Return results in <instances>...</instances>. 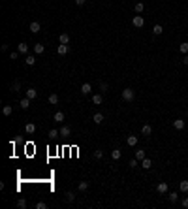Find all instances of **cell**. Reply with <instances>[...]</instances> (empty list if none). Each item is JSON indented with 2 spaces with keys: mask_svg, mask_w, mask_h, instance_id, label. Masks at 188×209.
<instances>
[{
  "mask_svg": "<svg viewBox=\"0 0 188 209\" xmlns=\"http://www.w3.org/2000/svg\"><path fill=\"white\" fill-rule=\"evenodd\" d=\"M17 207H19V209H27V200H25V198L17 200Z\"/></svg>",
  "mask_w": 188,
  "mask_h": 209,
  "instance_id": "32",
  "label": "cell"
},
{
  "mask_svg": "<svg viewBox=\"0 0 188 209\" xmlns=\"http://www.w3.org/2000/svg\"><path fill=\"white\" fill-rule=\"evenodd\" d=\"M177 198H179V196H177V192H169V194H167V200H169L171 204H175V202H177Z\"/></svg>",
  "mask_w": 188,
  "mask_h": 209,
  "instance_id": "31",
  "label": "cell"
},
{
  "mask_svg": "<svg viewBox=\"0 0 188 209\" xmlns=\"http://www.w3.org/2000/svg\"><path fill=\"white\" fill-rule=\"evenodd\" d=\"M94 158H96V160H102V158H103V151H102V149L94 151Z\"/></svg>",
  "mask_w": 188,
  "mask_h": 209,
  "instance_id": "34",
  "label": "cell"
},
{
  "mask_svg": "<svg viewBox=\"0 0 188 209\" xmlns=\"http://www.w3.org/2000/svg\"><path fill=\"white\" fill-rule=\"evenodd\" d=\"M49 104H58V94H49Z\"/></svg>",
  "mask_w": 188,
  "mask_h": 209,
  "instance_id": "33",
  "label": "cell"
},
{
  "mask_svg": "<svg viewBox=\"0 0 188 209\" xmlns=\"http://www.w3.org/2000/svg\"><path fill=\"white\" fill-rule=\"evenodd\" d=\"M2 113H4L6 117H9V115L13 113V108H11V106H4V108H2Z\"/></svg>",
  "mask_w": 188,
  "mask_h": 209,
  "instance_id": "23",
  "label": "cell"
},
{
  "mask_svg": "<svg viewBox=\"0 0 188 209\" xmlns=\"http://www.w3.org/2000/svg\"><path fill=\"white\" fill-rule=\"evenodd\" d=\"M87 188H89V181H81V183H79V190L85 192Z\"/></svg>",
  "mask_w": 188,
  "mask_h": 209,
  "instance_id": "35",
  "label": "cell"
},
{
  "mask_svg": "<svg viewBox=\"0 0 188 209\" xmlns=\"http://www.w3.org/2000/svg\"><path fill=\"white\" fill-rule=\"evenodd\" d=\"M141 134H143V136H151L152 134V126L151 124H143V126H141Z\"/></svg>",
  "mask_w": 188,
  "mask_h": 209,
  "instance_id": "7",
  "label": "cell"
},
{
  "mask_svg": "<svg viewBox=\"0 0 188 209\" xmlns=\"http://www.w3.org/2000/svg\"><path fill=\"white\" fill-rule=\"evenodd\" d=\"M179 190L181 192H188V179H184V181L179 183Z\"/></svg>",
  "mask_w": 188,
  "mask_h": 209,
  "instance_id": "20",
  "label": "cell"
},
{
  "mask_svg": "<svg viewBox=\"0 0 188 209\" xmlns=\"http://www.w3.org/2000/svg\"><path fill=\"white\" fill-rule=\"evenodd\" d=\"M183 64H186V66H188V55H184V57H183Z\"/></svg>",
  "mask_w": 188,
  "mask_h": 209,
  "instance_id": "41",
  "label": "cell"
},
{
  "mask_svg": "<svg viewBox=\"0 0 188 209\" xmlns=\"http://www.w3.org/2000/svg\"><path fill=\"white\" fill-rule=\"evenodd\" d=\"M145 156H147L145 155V149H135V158L137 160H143Z\"/></svg>",
  "mask_w": 188,
  "mask_h": 209,
  "instance_id": "22",
  "label": "cell"
},
{
  "mask_svg": "<svg viewBox=\"0 0 188 209\" xmlns=\"http://www.w3.org/2000/svg\"><path fill=\"white\" fill-rule=\"evenodd\" d=\"M58 41H60V43H64V45H68V43H70V36L64 32V34H60V36H58Z\"/></svg>",
  "mask_w": 188,
  "mask_h": 209,
  "instance_id": "14",
  "label": "cell"
},
{
  "mask_svg": "<svg viewBox=\"0 0 188 209\" xmlns=\"http://www.w3.org/2000/svg\"><path fill=\"white\" fill-rule=\"evenodd\" d=\"M92 104L94 106H100V104H102V94H94L92 96Z\"/></svg>",
  "mask_w": 188,
  "mask_h": 209,
  "instance_id": "29",
  "label": "cell"
},
{
  "mask_svg": "<svg viewBox=\"0 0 188 209\" xmlns=\"http://www.w3.org/2000/svg\"><path fill=\"white\" fill-rule=\"evenodd\" d=\"M25 132H27V134H34V132H36V124L34 123H27L25 124Z\"/></svg>",
  "mask_w": 188,
  "mask_h": 209,
  "instance_id": "6",
  "label": "cell"
},
{
  "mask_svg": "<svg viewBox=\"0 0 188 209\" xmlns=\"http://www.w3.org/2000/svg\"><path fill=\"white\" fill-rule=\"evenodd\" d=\"M40 30H41V25L38 23V21H32V23H30V32H32V34H38Z\"/></svg>",
  "mask_w": 188,
  "mask_h": 209,
  "instance_id": "4",
  "label": "cell"
},
{
  "mask_svg": "<svg viewBox=\"0 0 188 209\" xmlns=\"http://www.w3.org/2000/svg\"><path fill=\"white\" fill-rule=\"evenodd\" d=\"M81 92H83V94H90V92H92V85H90V83H83V85H81Z\"/></svg>",
  "mask_w": 188,
  "mask_h": 209,
  "instance_id": "5",
  "label": "cell"
},
{
  "mask_svg": "<svg viewBox=\"0 0 188 209\" xmlns=\"http://www.w3.org/2000/svg\"><path fill=\"white\" fill-rule=\"evenodd\" d=\"M132 25H134L135 28H141L145 25V19L141 17V15H134V17H132Z\"/></svg>",
  "mask_w": 188,
  "mask_h": 209,
  "instance_id": "2",
  "label": "cell"
},
{
  "mask_svg": "<svg viewBox=\"0 0 188 209\" xmlns=\"http://www.w3.org/2000/svg\"><path fill=\"white\" fill-rule=\"evenodd\" d=\"M11 91H13V92H19V91H21V83H19V81H15L13 85H11Z\"/></svg>",
  "mask_w": 188,
  "mask_h": 209,
  "instance_id": "36",
  "label": "cell"
},
{
  "mask_svg": "<svg viewBox=\"0 0 188 209\" xmlns=\"http://www.w3.org/2000/svg\"><path fill=\"white\" fill-rule=\"evenodd\" d=\"M25 62H27V66H34V64H36V57H32V55H28L27 59H25Z\"/></svg>",
  "mask_w": 188,
  "mask_h": 209,
  "instance_id": "24",
  "label": "cell"
},
{
  "mask_svg": "<svg viewBox=\"0 0 188 209\" xmlns=\"http://www.w3.org/2000/svg\"><path fill=\"white\" fill-rule=\"evenodd\" d=\"M184 126H186V121H183V119L173 121V128H175V130H184Z\"/></svg>",
  "mask_w": 188,
  "mask_h": 209,
  "instance_id": "3",
  "label": "cell"
},
{
  "mask_svg": "<svg viewBox=\"0 0 188 209\" xmlns=\"http://www.w3.org/2000/svg\"><path fill=\"white\" fill-rule=\"evenodd\" d=\"M156 190L160 192V194H166V192H167V183H158V185H156Z\"/></svg>",
  "mask_w": 188,
  "mask_h": 209,
  "instance_id": "11",
  "label": "cell"
},
{
  "mask_svg": "<svg viewBox=\"0 0 188 209\" xmlns=\"http://www.w3.org/2000/svg\"><path fill=\"white\" fill-rule=\"evenodd\" d=\"M70 134H72V128H70V126H66V124H64V126L60 128V136H62V138H68V136H70Z\"/></svg>",
  "mask_w": 188,
  "mask_h": 209,
  "instance_id": "10",
  "label": "cell"
},
{
  "mask_svg": "<svg viewBox=\"0 0 188 209\" xmlns=\"http://www.w3.org/2000/svg\"><path fill=\"white\" fill-rule=\"evenodd\" d=\"M19 51H11V53H9V60H15V59H19Z\"/></svg>",
  "mask_w": 188,
  "mask_h": 209,
  "instance_id": "37",
  "label": "cell"
},
{
  "mask_svg": "<svg viewBox=\"0 0 188 209\" xmlns=\"http://www.w3.org/2000/svg\"><path fill=\"white\" fill-rule=\"evenodd\" d=\"M38 96V91L36 89H27V98H30V100H34Z\"/></svg>",
  "mask_w": 188,
  "mask_h": 209,
  "instance_id": "15",
  "label": "cell"
},
{
  "mask_svg": "<svg viewBox=\"0 0 188 209\" xmlns=\"http://www.w3.org/2000/svg\"><path fill=\"white\" fill-rule=\"evenodd\" d=\"M103 119H105V117H103V113H94V115H92V121H94L96 124H102Z\"/></svg>",
  "mask_w": 188,
  "mask_h": 209,
  "instance_id": "9",
  "label": "cell"
},
{
  "mask_svg": "<svg viewBox=\"0 0 188 209\" xmlns=\"http://www.w3.org/2000/svg\"><path fill=\"white\" fill-rule=\"evenodd\" d=\"M186 119H188V113H186Z\"/></svg>",
  "mask_w": 188,
  "mask_h": 209,
  "instance_id": "44",
  "label": "cell"
},
{
  "mask_svg": "<svg viewBox=\"0 0 188 209\" xmlns=\"http://www.w3.org/2000/svg\"><path fill=\"white\" fill-rule=\"evenodd\" d=\"M141 168H145V170H151V168H152V160L145 156V158L141 160Z\"/></svg>",
  "mask_w": 188,
  "mask_h": 209,
  "instance_id": "8",
  "label": "cell"
},
{
  "mask_svg": "<svg viewBox=\"0 0 188 209\" xmlns=\"http://www.w3.org/2000/svg\"><path fill=\"white\" fill-rule=\"evenodd\" d=\"M19 106H21V109H28L30 108V98H23V100L19 102Z\"/></svg>",
  "mask_w": 188,
  "mask_h": 209,
  "instance_id": "16",
  "label": "cell"
},
{
  "mask_svg": "<svg viewBox=\"0 0 188 209\" xmlns=\"http://www.w3.org/2000/svg\"><path fill=\"white\" fill-rule=\"evenodd\" d=\"M47 207V204H43V202H38L36 204V209H45Z\"/></svg>",
  "mask_w": 188,
  "mask_h": 209,
  "instance_id": "40",
  "label": "cell"
},
{
  "mask_svg": "<svg viewBox=\"0 0 188 209\" xmlns=\"http://www.w3.org/2000/svg\"><path fill=\"white\" fill-rule=\"evenodd\" d=\"M121 156H122V151H121V149H113V151H111V158H113V160H119Z\"/></svg>",
  "mask_w": 188,
  "mask_h": 209,
  "instance_id": "17",
  "label": "cell"
},
{
  "mask_svg": "<svg viewBox=\"0 0 188 209\" xmlns=\"http://www.w3.org/2000/svg\"><path fill=\"white\" fill-rule=\"evenodd\" d=\"M57 53H58V55H66V53H68V45H64V43L57 45Z\"/></svg>",
  "mask_w": 188,
  "mask_h": 209,
  "instance_id": "19",
  "label": "cell"
},
{
  "mask_svg": "<svg viewBox=\"0 0 188 209\" xmlns=\"http://www.w3.org/2000/svg\"><path fill=\"white\" fill-rule=\"evenodd\" d=\"M179 51L183 55H188V41H183V43H181L179 45Z\"/></svg>",
  "mask_w": 188,
  "mask_h": 209,
  "instance_id": "26",
  "label": "cell"
},
{
  "mask_svg": "<svg viewBox=\"0 0 188 209\" xmlns=\"http://www.w3.org/2000/svg\"><path fill=\"white\" fill-rule=\"evenodd\" d=\"M135 98V92L132 89H122V100L124 102H132Z\"/></svg>",
  "mask_w": 188,
  "mask_h": 209,
  "instance_id": "1",
  "label": "cell"
},
{
  "mask_svg": "<svg viewBox=\"0 0 188 209\" xmlns=\"http://www.w3.org/2000/svg\"><path fill=\"white\" fill-rule=\"evenodd\" d=\"M85 2H87V0H75V4H77V6H83Z\"/></svg>",
  "mask_w": 188,
  "mask_h": 209,
  "instance_id": "43",
  "label": "cell"
},
{
  "mask_svg": "<svg viewBox=\"0 0 188 209\" xmlns=\"http://www.w3.org/2000/svg\"><path fill=\"white\" fill-rule=\"evenodd\" d=\"M47 136H49L51 140H57V138L60 136V130H55V128H51V130H49V134H47Z\"/></svg>",
  "mask_w": 188,
  "mask_h": 209,
  "instance_id": "21",
  "label": "cell"
},
{
  "mask_svg": "<svg viewBox=\"0 0 188 209\" xmlns=\"http://www.w3.org/2000/svg\"><path fill=\"white\" fill-rule=\"evenodd\" d=\"M45 51V45H41V43H36V45H34V53L36 55H41Z\"/></svg>",
  "mask_w": 188,
  "mask_h": 209,
  "instance_id": "25",
  "label": "cell"
},
{
  "mask_svg": "<svg viewBox=\"0 0 188 209\" xmlns=\"http://www.w3.org/2000/svg\"><path fill=\"white\" fill-rule=\"evenodd\" d=\"M17 51H19V53H21V55H27V53H28V45H27V43H23V41H21V43H19V45H17Z\"/></svg>",
  "mask_w": 188,
  "mask_h": 209,
  "instance_id": "13",
  "label": "cell"
},
{
  "mask_svg": "<svg viewBox=\"0 0 188 209\" xmlns=\"http://www.w3.org/2000/svg\"><path fill=\"white\" fill-rule=\"evenodd\" d=\"M162 32H164L162 25H154V27H152V34H154V36H160Z\"/></svg>",
  "mask_w": 188,
  "mask_h": 209,
  "instance_id": "18",
  "label": "cell"
},
{
  "mask_svg": "<svg viewBox=\"0 0 188 209\" xmlns=\"http://www.w3.org/2000/svg\"><path fill=\"white\" fill-rule=\"evenodd\" d=\"M53 119L57 121V123H62V121H64V113H62V111H57V113L53 115Z\"/></svg>",
  "mask_w": 188,
  "mask_h": 209,
  "instance_id": "27",
  "label": "cell"
},
{
  "mask_svg": "<svg viewBox=\"0 0 188 209\" xmlns=\"http://www.w3.org/2000/svg\"><path fill=\"white\" fill-rule=\"evenodd\" d=\"M183 207H188V196H186V198L183 200Z\"/></svg>",
  "mask_w": 188,
  "mask_h": 209,
  "instance_id": "42",
  "label": "cell"
},
{
  "mask_svg": "<svg viewBox=\"0 0 188 209\" xmlns=\"http://www.w3.org/2000/svg\"><path fill=\"white\" fill-rule=\"evenodd\" d=\"M126 143H128L130 147H135L137 145V136H128L126 138Z\"/></svg>",
  "mask_w": 188,
  "mask_h": 209,
  "instance_id": "12",
  "label": "cell"
},
{
  "mask_svg": "<svg viewBox=\"0 0 188 209\" xmlns=\"http://www.w3.org/2000/svg\"><path fill=\"white\" fill-rule=\"evenodd\" d=\"M134 9H135V13H143V9H145V4H141V2H137V4L134 6Z\"/></svg>",
  "mask_w": 188,
  "mask_h": 209,
  "instance_id": "28",
  "label": "cell"
},
{
  "mask_svg": "<svg viewBox=\"0 0 188 209\" xmlns=\"http://www.w3.org/2000/svg\"><path fill=\"white\" fill-rule=\"evenodd\" d=\"M137 164H139L137 158H132V160H130V166H132V168H137Z\"/></svg>",
  "mask_w": 188,
  "mask_h": 209,
  "instance_id": "39",
  "label": "cell"
},
{
  "mask_svg": "<svg viewBox=\"0 0 188 209\" xmlns=\"http://www.w3.org/2000/svg\"><path fill=\"white\" fill-rule=\"evenodd\" d=\"M107 89H109V85H107L105 81H103V83H100V91H102V92H107Z\"/></svg>",
  "mask_w": 188,
  "mask_h": 209,
  "instance_id": "38",
  "label": "cell"
},
{
  "mask_svg": "<svg viewBox=\"0 0 188 209\" xmlns=\"http://www.w3.org/2000/svg\"><path fill=\"white\" fill-rule=\"evenodd\" d=\"M64 196H66V202H68V204H72V202L75 200V194H73V192H66Z\"/></svg>",
  "mask_w": 188,
  "mask_h": 209,
  "instance_id": "30",
  "label": "cell"
}]
</instances>
